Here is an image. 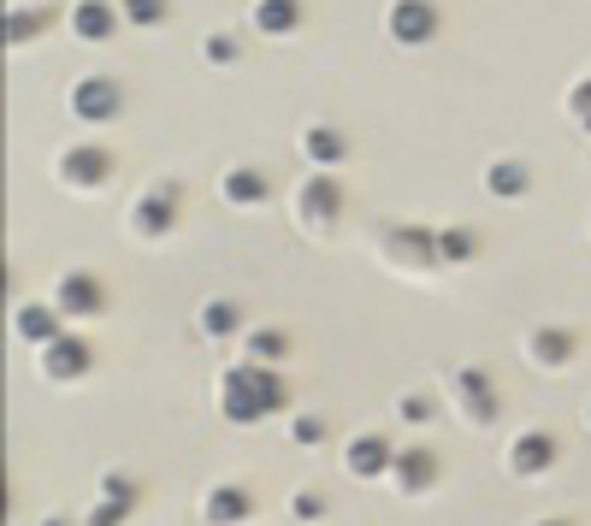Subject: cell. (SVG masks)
<instances>
[{"instance_id":"cell-1","label":"cell","mask_w":591,"mask_h":526,"mask_svg":"<svg viewBox=\"0 0 591 526\" xmlns=\"http://www.w3.org/2000/svg\"><path fill=\"white\" fill-rule=\"evenodd\" d=\"M284 402H290V385L266 361H231L225 379H219V414L231 426H261L266 414H278Z\"/></svg>"},{"instance_id":"cell-2","label":"cell","mask_w":591,"mask_h":526,"mask_svg":"<svg viewBox=\"0 0 591 526\" xmlns=\"http://www.w3.org/2000/svg\"><path fill=\"white\" fill-rule=\"evenodd\" d=\"M438 473H444V461L438 450H426V444H414V450H396L391 461V485L402 497H420V491H432L438 485Z\"/></svg>"},{"instance_id":"cell-3","label":"cell","mask_w":591,"mask_h":526,"mask_svg":"<svg viewBox=\"0 0 591 526\" xmlns=\"http://www.w3.org/2000/svg\"><path fill=\"white\" fill-rule=\"evenodd\" d=\"M450 391L461 396V408H467V420H473V426H491V420L503 414V408H497V385H491V373H485V367H456Z\"/></svg>"},{"instance_id":"cell-4","label":"cell","mask_w":591,"mask_h":526,"mask_svg":"<svg viewBox=\"0 0 591 526\" xmlns=\"http://www.w3.org/2000/svg\"><path fill=\"white\" fill-rule=\"evenodd\" d=\"M119 107H125V95H119V77H83V83L71 89V113H77V119H89V125L113 119Z\"/></svg>"},{"instance_id":"cell-5","label":"cell","mask_w":591,"mask_h":526,"mask_svg":"<svg viewBox=\"0 0 591 526\" xmlns=\"http://www.w3.org/2000/svg\"><path fill=\"white\" fill-rule=\"evenodd\" d=\"M391 461H396V444L379 438V432H361V438L343 450V467H349L355 479H391Z\"/></svg>"},{"instance_id":"cell-6","label":"cell","mask_w":591,"mask_h":526,"mask_svg":"<svg viewBox=\"0 0 591 526\" xmlns=\"http://www.w3.org/2000/svg\"><path fill=\"white\" fill-rule=\"evenodd\" d=\"M54 308L71 314V320H95V314L107 308V290H101L89 272H66V278H60V290H54Z\"/></svg>"},{"instance_id":"cell-7","label":"cell","mask_w":591,"mask_h":526,"mask_svg":"<svg viewBox=\"0 0 591 526\" xmlns=\"http://www.w3.org/2000/svg\"><path fill=\"white\" fill-rule=\"evenodd\" d=\"M296 213H302V219H320V225L337 219V213H343V190H337V178H331V172H308V184L296 190Z\"/></svg>"},{"instance_id":"cell-8","label":"cell","mask_w":591,"mask_h":526,"mask_svg":"<svg viewBox=\"0 0 591 526\" xmlns=\"http://www.w3.org/2000/svg\"><path fill=\"white\" fill-rule=\"evenodd\" d=\"M201 515L213 526H243L255 515V491H249V485H213L207 503H201Z\"/></svg>"},{"instance_id":"cell-9","label":"cell","mask_w":591,"mask_h":526,"mask_svg":"<svg viewBox=\"0 0 591 526\" xmlns=\"http://www.w3.org/2000/svg\"><path fill=\"white\" fill-rule=\"evenodd\" d=\"M101 491H107V497L89 509V521H83V526H125V521H131V509H136V485L125 479V473H107V479H101Z\"/></svg>"},{"instance_id":"cell-10","label":"cell","mask_w":591,"mask_h":526,"mask_svg":"<svg viewBox=\"0 0 591 526\" xmlns=\"http://www.w3.org/2000/svg\"><path fill=\"white\" fill-rule=\"evenodd\" d=\"M432 30H438V6H432V0H396L391 6L396 42H432Z\"/></svg>"},{"instance_id":"cell-11","label":"cell","mask_w":591,"mask_h":526,"mask_svg":"<svg viewBox=\"0 0 591 526\" xmlns=\"http://www.w3.org/2000/svg\"><path fill=\"white\" fill-rule=\"evenodd\" d=\"M42 373H48V379H83V373H89V343L60 331V337L42 349Z\"/></svg>"},{"instance_id":"cell-12","label":"cell","mask_w":591,"mask_h":526,"mask_svg":"<svg viewBox=\"0 0 591 526\" xmlns=\"http://www.w3.org/2000/svg\"><path fill=\"white\" fill-rule=\"evenodd\" d=\"M550 461H556V438L550 432H521L515 444H509V467L532 479V473H550Z\"/></svg>"},{"instance_id":"cell-13","label":"cell","mask_w":591,"mask_h":526,"mask_svg":"<svg viewBox=\"0 0 591 526\" xmlns=\"http://www.w3.org/2000/svg\"><path fill=\"white\" fill-rule=\"evenodd\" d=\"M172 213H178V190L154 184L148 196L136 201V231H142V237H160V231H172Z\"/></svg>"},{"instance_id":"cell-14","label":"cell","mask_w":591,"mask_h":526,"mask_svg":"<svg viewBox=\"0 0 591 526\" xmlns=\"http://www.w3.org/2000/svg\"><path fill=\"white\" fill-rule=\"evenodd\" d=\"M574 349H580V337H574V331H562V326L532 331V361H538V367H568V361H574Z\"/></svg>"},{"instance_id":"cell-15","label":"cell","mask_w":591,"mask_h":526,"mask_svg":"<svg viewBox=\"0 0 591 526\" xmlns=\"http://www.w3.org/2000/svg\"><path fill=\"white\" fill-rule=\"evenodd\" d=\"M71 30H77L83 42H107V36L119 30V12H113L107 0H83V6L71 12Z\"/></svg>"},{"instance_id":"cell-16","label":"cell","mask_w":591,"mask_h":526,"mask_svg":"<svg viewBox=\"0 0 591 526\" xmlns=\"http://www.w3.org/2000/svg\"><path fill=\"white\" fill-rule=\"evenodd\" d=\"M60 320H66L60 308L30 302V308H18V320H12V326H18V337H24V343H42V349H48V343L60 337Z\"/></svg>"},{"instance_id":"cell-17","label":"cell","mask_w":591,"mask_h":526,"mask_svg":"<svg viewBox=\"0 0 591 526\" xmlns=\"http://www.w3.org/2000/svg\"><path fill=\"white\" fill-rule=\"evenodd\" d=\"M60 172H66L71 184H101L113 172V154L107 148H71L66 160H60Z\"/></svg>"},{"instance_id":"cell-18","label":"cell","mask_w":591,"mask_h":526,"mask_svg":"<svg viewBox=\"0 0 591 526\" xmlns=\"http://www.w3.org/2000/svg\"><path fill=\"white\" fill-rule=\"evenodd\" d=\"M225 201H231V207H255V201H266V178L255 172V166L225 172Z\"/></svg>"},{"instance_id":"cell-19","label":"cell","mask_w":591,"mask_h":526,"mask_svg":"<svg viewBox=\"0 0 591 526\" xmlns=\"http://www.w3.org/2000/svg\"><path fill=\"white\" fill-rule=\"evenodd\" d=\"M296 18H302V0H261L255 6V24H261L266 36H290Z\"/></svg>"},{"instance_id":"cell-20","label":"cell","mask_w":591,"mask_h":526,"mask_svg":"<svg viewBox=\"0 0 591 526\" xmlns=\"http://www.w3.org/2000/svg\"><path fill=\"white\" fill-rule=\"evenodd\" d=\"M343 148H349V142H343L337 131H326V125H308V131H302V154H308V160H320V166H337V160H343Z\"/></svg>"},{"instance_id":"cell-21","label":"cell","mask_w":591,"mask_h":526,"mask_svg":"<svg viewBox=\"0 0 591 526\" xmlns=\"http://www.w3.org/2000/svg\"><path fill=\"white\" fill-rule=\"evenodd\" d=\"M526 184H532V178H526L521 160H497V166L485 172V190H491V196H526Z\"/></svg>"},{"instance_id":"cell-22","label":"cell","mask_w":591,"mask_h":526,"mask_svg":"<svg viewBox=\"0 0 591 526\" xmlns=\"http://www.w3.org/2000/svg\"><path fill=\"white\" fill-rule=\"evenodd\" d=\"M243 349H249V361L278 367V361L290 355V337H284V331H272V326H261V331H249V343H243Z\"/></svg>"},{"instance_id":"cell-23","label":"cell","mask_w":591,"mask_h":526,"mask_svg":"<svg viewBox=\"0 0 591 526\" xmlns=\"http://www.w3.org/2000/svg\"><path fill=\"white\" fill-rule=\"evenodd\" d=\"M237 326H243L237 302H207V308H201V331H207V337H231Z\"/></svg>"},{"instance_id":"cell-24","label":"cell","mask_w":591,"mask_h":526,"mask_svg":"<svg viewBox=\"0 0 591 526\" xmlns=\"http://www.w3.org/2000/svg\"><path fill=\"white\" fill-rule=\"evenodd\" d=\"M473 249H479V237L473 231H438V261H450V266H461V261H473Z\"/></svg>"},{"instance_id":"cell-25","label":"cell","mask_w":591,"mask_h":526,"mask_svg":"<svg viewBox=\"0 0 591 526\" xmlns=\"http://www.w3.org/2000/svg\"><path fill=\"white\" fill-rule=\"evenodd\" d=\"M48 24V12H6V42H30Z\"/></svg>"},{"instance_id":"cell-26","label":"cell","mask_w":591,"mask_h":526,"mask_svg":"<svg viewBox=\"0 0 591 526\" xmlns=\"http://www.w3.org/2000/svg\"><path fill=\"white\" fill-rule=\"evenodd\" d=\"M290 438H296V444H320V438H326V420H320V414H296V420H290Z\"/></svg>"},{"instance_id":"cell-27","label":"cell","mask_w":591,"mask_h":526,"mask_svg":"<svg viewBox=\"0 0 591 526\" xmlns=\"http://www.w3.org/2000/svg\"><path fill=\"white\" fill-rule=\"evenodd\" d=\"M396 414H402V420H414V426H426V420H432V396L408 391L402 402H396Z\"/></svg>"},{"instance_id":"cell-28","label":"cell","mask_w":591,"mask_h":526,"mask_svg":"<svg viewBox=\"0 0 591 526\" xmlns=\"http://www.w3.org/2000/svg\"><path fill=\"white\" fill-rule=\"evenodd\" d=\"M290 515H296V521H320V515H326V497H314V491H296V497H290Z\"/></svg>"},{"instance_id":"cell-29","label":"cell","mask_w":591,"mask_h":526,"mask_svg":"<svg viewBox=\"0 0 591 526\" xmlns=\"http://www.w3.org/2000/svg\"><path fill=\"white\" fill-rule=\"evenodd\" d=\"M160 12H166V0H125V18L131 24H154Z\"/></svg>"},{"instance_id":"cell-30","label":"cell","mask_w":591,"mask_h":526,"mask_svg":"<svg viewBox=\"0 0 591 526\" xmlns=\"http://www.w3.org/2000/svg\"><path fill=\"white\" fill-rule=\"evenodd\" d=\"M574 119H580V125L591 131V77L580 83V89H574Z\"/></svg>"},{"instance_id":"cell-31","label":"cell","mask_w":591,"mask_h":526,"mask_svg":"<svg viewBox=\"0 0 591 526\" xmlns=\"http://www.w3.org/2000/svg\"><path fill=\"white\" fill-rule=\"evenodd\" d=\"M207 60H219V66L237 60V42H231V36H213V42H207Z\"/></svg>"},{"instance_id":"cell-32","label":"cell","mask_w":591,"mask_h":526,"mask_svg":"<svg viewBox=\"0 0 591 526\" xmlns=\"http://www.w3.org/2000/svg\"><path fill=\"white\" fill-rule=\"evenodd\" d=\"M42 526H71V521H66V515H54V521H42Z\"/></svg>"},{"instance_id":"cell-33","label":"cell","mask_w":591,"mask_h":526,"mask_svg":"<svg viewBox=\"0 0 591 526\" xmlns=\"http://www.w3.org/2000/svg\"><path fill=\"white\" fill-rule=\"evenodd\" d=\"M532 526H574V521H532Z\"/></svg>"},{"instance_id":"cell-34","label":"cell","mask_w":591,"mask_h":526,"mask_svg":"<svg viewBox=\"0 0 591 526\" xmlns=\"http://www.w3.org/2000/svg\"><path fill=\"white\" fill-rule=\"evenodd\" d=\"M586 420H591V408H586Z\"/></svg>"}]
</instances>
